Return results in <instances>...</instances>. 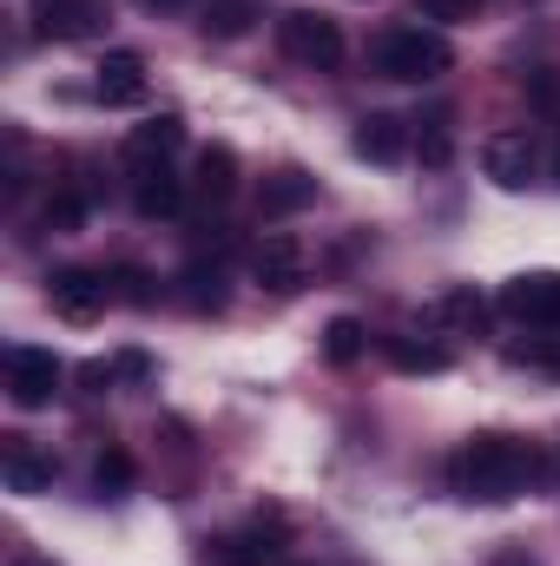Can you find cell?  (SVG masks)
I'll return each mask as SVG.
<instances>
[{
    "label": "cell",
    "instance_id": "cell-9",
    "mask_svg": "<svg viewBox=\"0 0 560 566\" xmlns=\"http://www.w3.org/2000/svg\"><path fill=\"white\" fill-rule=\"evenodd\" d=\"M0 474L13 494H46L53 488V454L33 448L27 434H0Z\"/></svg>",
    "mask_w": 560,
    "mask_h": 566
},
{
    "label": "cell",
    "instance_id": "cell-20",
    "mask_svg": "<svg viewBox=\"0 0 560 566\" xmlns=\"http://www.w3.org/2000/svg\"><path fill=\"white\" fill-rule=\"evenodd\" d=\"M363 349H370V329H363L356 316H330V329H323V356H330L336 369H350Z\"/></svg>",
    "mask_w": 560,
    "mask_h": 566
},
{
    "label": "cell",
    "instance_id": "cell-7",
    "mask_svg": "<svg viewBox=\"0 0 560 566\" xmlns=\"http://www.w3.org/2000/svg\"><path fill=\"white\" fill-rule=\"evenodd\" d=\"M60 356L53 349H13L7 356V402L13 409H46L60 396Z\"/></svg>",
    "mask_w": 560,
    "mask_h": 566
},
{
    "label": "cell",
    "instance_id": "cell-5",
    "mask_svg": "<svg viewBox=\"0 0 560 566\" xmlns=\"http://www.w3.org/2000/svg\"><path fill=\"white\" fill-rule=\"evenodd\" d=\"M501 310L528 329H560V271H521L501 283Z\"/></svg>",
    "mask_w": 560,
    "mask_h": 566
},
{
    "label": "cell",
    "instance_id": "cell-23",
    "mask_svg": "<svg viewBox=\"0 0 560 566\" xmlns=\"http://www.w3.org/2000/svg\"><path fill=\"white\" fill-rule=\"evenodd\" d=\"M508 363H515V369H548V376H560V343H548V336L508 343Z\"/></svg>",
    "mask_w": 560,
    "mask_h": 566
},
{
    "label": "cell",
    "instance_id": "cell-29",
    "mask_svg": "<svg viewBox=\"0 0 560 566\" xmlns=\"http://www.w3.org/2000/svg\"><path fill=\"white\" fill-rule=\"evenodd\" d=\"M528 86H535V99H541V106H560V80L548 73V66H541V73H535Z\"/></svg>",
    "mask_w": 560,
    "mask_h": 566
},
{
    "label": "cell",
    "instance_id": "cell-18",
    "mask_svg": "<svg viewBox=\"0 0 560 566\" xmlns=\"http://www.w3.org/2000/svg\"><path fill=\"white\" fill-rule=\"evenodd\" d=\"M383 349H390V363H396L403 376H442V369L455 363L448 343H416V336H390Z\"/></svg>",
    "mask_w": 560,
    "mask_h": 566
},
{
    "label": "cell",
    "instance_id": "cell-32",
    "mask_svg": "<svg viewBox=\"0 0 560 566\" xmlns=\"http://www.w3.org/2000/svg\"><path fill=\"white\" fill-rule=\"evenodd\" d=\"M20 566H46V560H20Z\"/></svg>",
    "mask_w": 560,
    "mask_h": 566
},
{
    "label": "cell",
    "instance_id": "cell-14",
    "mask_svg": "<svg viewBox=\"0 0 560 566\" xmlns=\"http://www.w3.org/2000/svg\"><path fill=\"white\" fill-rule=\"evenodd\" d=\"M178 303L191 310V316H218L225 303H231V283H225V264H185L178 271Z\"/></svg>",
    "mask_w": 560,
    "mask_h": 566
},
{
    "label": "cell",
    "instance_id": "cell-3",
    "mask_svg": "<svg viewBox=\"0 0 560 566\" xmlns=\"http://www.w3.org/2000/svg\"><path fill=\"white\" fill-rule=\"evenodd\" d=\"M278 53L297 60V66H310V73H336L350 46H343V27H336L330 13L290 7V13H278Z\"/></svg>",
    "mask_w": 560,
    "mask_h": 566
},
{
    "label": "cell",
    "instance_id": "cell-30",
    "mask_svg": "<svg viewBox=\"0 0 560 566\" xmlns=\"http://www.w3.org/2000/svg\"><path fill=\"white\" fill-rule=\"evenodd\" d=\"M145 13H178V7H185V0H139Z\"/></svg>",
    "mask_w": 560,
    "mask_h": 566
},
{
    "label": "cell",
    "instance_id": "cell-13",
    "mask_svg": "<svg viewBox=\"0 0 560 566\" xmlns=\"http://www.w3.org/2000/svg\"><path fill=\"white\" fill-rule=\"evenodd\" d=\"M303 205H317V178L303 171V165H283L265 178V191H258V211L265 218H297Z\"/></svg>",
    "mask_w": 560,
    "mask_h": 566
},
{
    "label": "cell",
    "instance_id": "cell-8",
    "mask_svg": "<svg viewBox=\"0 0 560 566\" xmlns=\"http://www.w3.org/2000/svg\"><path fill=\"white\" fill-rule=\"evenodd\" d=\"M33 20L46 40H86L113 20V0H33Z\"/></svg>",
    "mask_w": 560,
    "mask_h": 566
},
{
    "label": "cell",
    "instance_id": "cell-22",
    "mask_svg": "<svg viewBox=\"0 0 560 566\" xmlns=\"http://www.w3.org/2000/svg\"><path fill=\"white\" fill-rule=\"evenodd\" d=\"M251 20H258L251 0H211L198 27H205V40H238V33H251Z\"/></svg>",
    "mask_w": 560,
    "mask_h": 566
},
{
    "label": "cell",
    "instance_id": "cell-4",
    "mask_svg": "<svg viewBox=\"0 0 560 566\" xmlns=\"http://www.w3.org/2000/svg\"><path fill=\"white\" fill-rule=\"evenodd\" d=\"M106 303H120L106 271H80V264H66V271H53V277H46V310H53V316H66V323H100V316H106Z\"/></svg>",
    "mask_w": 560,
    "mask_h": 566
},
{
    "label": "cell",
    "instance_id": "cell-24",
    "mask_svg": "<svg viewBox=\"0 0 560 566\" xmlns=\"http://www.w3.org/2000/svg\"><path fill=\"white\" fill-rule=\"evenodd\" d=\"M113 296L133 303V310H152V303H158V290H152V277H145L139 264H120V271H113Z\"/></svg>",
    "mask_w": 560,
    "mask_h": 566
},
{
    "label": "cell",
    "instance_id": "cell-21",
    "mask_svg": "<svg viewBox=\"0 0 560 566\" xmlns=\"http://www.w3.org/2000/svg\"><path fill=\"white\" fill-rule=\"evenodd\" d=\"M133 481H139V461H133L126 448H106V454L93 461V488H100L106 501H120V494H133Z\"/></svg>",
    "mask_w": 560,
    "mask_h": 566
},
{
    "label": "cell",
    "instance_id": "cell-10",
    "mask_svg": "<svg viewBox=\"0 0 560 566\" xmlns=\"http://www.w3.org/2000/svg\"><path fill=\"white\" fill-rule=\"evenodd\" d=\"M481 171L501 191H528V178H535V139L528 133H495V139L481 145Z\"/></svg>",
    "mask_w": 560,
    "mask_h": 566
},
{
    "label": "cell",
    "instance_id": "cell-16",
    "mask_svg": "<svg viewBox=\"0 0 560 566\" xmlns=\"http://www.w3.org/2000/svg\"><path fill=\"white\" fill-rule=\"evenodd\" d=\"M191 185H198L205 205H231L238 198V151L231 145H205L198 165H191Z\"/></svg>",
    "mask_w": 560,
    "mask_h": 566
},
{
    "label": "cell",
    "instance_id": "cell-31",
    "mask_svg": "<svg viewBox=\"0 0 560 566\" xmlns=\"http://www.w3.org/2000/svg\"><path fill=\"white\" fill-rule=\"evenodd\" d=\"M554 178H560V145H554Z\"/></svg>",
    "mask_w": 560,
    "mask_h": 566
},
{
    "label": "cell",
    "instance_id": "cell-1",
    "mask_svg": "<svg viewBox=\"0 0 560 566\" xmlns=\"http://www.w3.org/2000/svg\"><path fill=\"white\" fill-rule=\"evenodd\" d=\"M448 494L468 507H508L541 481V448L521 434H468L448 454Z\"/></svg>",
    "mask_w": 560,
    "mask_h": 566
},
{
    "label": "cell",
    "instance_id": "cell-12",
    "mask_svg": "<svg viewBox=\"0 0 560 566\" xmlns=\"http://www.w3.org/2000/svg\"><path fill=\"white\" fill-rule=\"evenodd\" d=\"M93 93H100L106 106H139L145 99V60L133 46H113V53L100 60V73H93Z\"/></svg>",
    "mask_w": 560,
    "mask_h": 566
},
{
    "label": "cell",
    "instance_id": "cell-11",
    "mask_svg": "<svg viewBox=\"0 0 560 566\" xmlns=\"http://www.w3.org/2000/svg\"><path fill=\"white\" fill-rule=\"evenodd\" d=\"M185 145V119L178 113H158L126 133V171H145V165H172V151Z\"/></svg>",
    "mask_w": 560,
    "mask_h": 566
},
{
    "label": "cell",
    "instance_id": "cell-25",
    "mask_svg": "<svg viewBox=\"0 0 560 566\" xmlns=\"http://www.w3.org/2000/svg\"><path fill=\"white\" fill-rule=\"evenodd\" d=\"M205 566H265L258 541H205Z\"/></svg>",
    "mask_w": 560,
    "mask_h": 566
},
{
    "label": "cell",
    "instance_id": "cell-19",
    "mask_svg": "<svg viewBox=\"0 0 560 566\" xmlns=\"http://www.w3.org/2000/svg\"><path fill=\"white\" fill-rule=\"evenodd\" d=\"M435 316H442L448 329H462V336H481V329H488V303L475 296V283H455V290H442Z\"/></svg>",
    "mask_w": 560,
    "mask_h": 566
},
{
    "label": "cell",
    "instance_id": "cell-6",
    "mask_svg": "<svg viewBox=\"0 0 560 566\" xmlns=\"http://www.w3.org/2000/svg\"><path fill=\"white\" fill-rule=\"evenodd\" d=\"M251 277L265 283L271 296H297V290L310 283V251H303V238H290V231H271V238L251 251Z\"/></svg>",
    "mask_w": 560,
    "mask_h": 566
},
{
    "label": "cell",
    "instance_id": "cell-2",
    "mask_svg": "<svg viewBox=\"0 0 560 566\" xmlns=\"http://www.w3.org/2000/svg\"><path fill=\"white\" fill-rule=\"evenodd\" d=\"M370 66H376V80L428 86V80H442V73L455 66V46H448L435 27H390V33H376Z\"/></svg>",
    "mask_w": 560,
    "mask_h": 566
},
{
    "label": "cell",
    "instance_id": "cell-26",
    "mask_svg": "<svg viewBox=\"0 0 560 566\" xmlns=\"http://www.w3.org/2000/svg\"><path fill=\"white\" fill-rule=\"evenodd\" d=\"M80 218H86V198L80 191H53L46 198V231H80Z\"/></svg>",
    "mask_w": 560,
    "mask_h": 566
},
{
    "label": "cell",
    "instance_id": "cell-17",
    "mask_svg": "<svg viewBox=\"0 0 560 566\" xmlns=\"http://www.w3.org/2000/svg\"><path fill=\"white\" fill-rule=\"evenodd\" d=\"M133 205H139V218H172L185 205V185L172 178V165H145V171H133Z\"/></svg>",
    "mask_w": 560,
    "mask_h": 566
},
{
    "label": "cell",
    "instance_id": "cell-15",
    "mask_svg": "<svg viewBox=\"0 0 560 566\" xmlns=\"http://www.w3.org/2000/svg\"><path fill=\"white\" fill-rule=\"evenodd\" d=\"M403 145H409V133H403L396 113H370V119H356V133H350V151L370 158V165H396Z\"/></svg>",
    "mask_w": 560,
    "mask_h": 566
},
{
    "label": "cell",
    "instance_id": "cell-27",
    "mask_svg": "<svg viewBox=\"0 0 560 566\" xmlns=\"http://www.w3.org/2000/svg\"><path fill=\"white\" fill-rule=\"evenodd\" d=\"M448 113H428V119H422V139H416V151L422 158H428V165H442V158H448Z\"/></svg>",
    "mask_w": 560,
    "mask_h": 566
},
{
    "label": "cell",
    "instance_id": "cell-28",
    "mask_svg": "<svg viewBox=\"0 0 560 566\" xmlns=\"http://www.w3.org/2000/svg\"><path fill=\"white\" fill-rule=\"evenodd\" d=\"M422 20H442V27H455V20H475L481 13V0H416Z\"/></svg>",
    "mask_w": 560,
    "mask_h": 566
}]
</instances>
